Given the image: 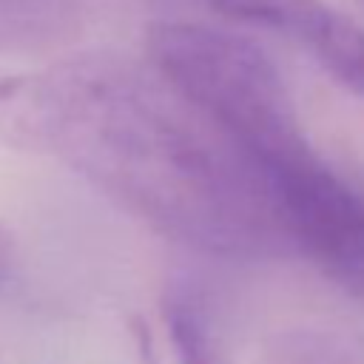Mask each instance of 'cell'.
<instances>
[{
	"instance_id": "obj_7",
	"label": "cell",
	"mask_w": 364,
	"mask_h": 364,
	"mask_svg": "<svg viewBox=\"0 0 364 364\" xmlns=\"http://www.w3.org/2000/svg\"><path fill=\"white\" fill-rule=\"evenodd\" d=\"M9 267H11V236H9V230L0 225V282L6 279Z\"/></svg>"
},
{
	"instance_id": "obj_5",
	"label": "cell",
	"mask_w": 364,
	"mask_h": 364,
	"mask_svg": "<svg viewBox=\"0 0 364 364\" xmlns=\"http://www.w3.org/2000/svg\"><path fill=\"white\" fill-rule=\"evenodd\" d=\"M313 57L350 91L364 94V26L330 9L313 37L304 43Z\"/></svg>"
},
{
	"instance_id": "obj_4",
	"label": "cell",
	"mask_w": 364,
	"mask_h": 364,
	"mask_svg": "<svg viewBox=\"0 0 364 364\" xmlns=\"http://www.w3.org/2000/svg\"><path fill=\"white\" fill-rule=\"evenodd\" d=\"M219 14L307 43L327 17L324 0H205Z\"/></svg>"
},
{
	"instance_id": "obj_3",
	"label": "cell",
	"mask_w": 364,
	"mask_h": 364,
	"mask_svg": "<svg viewBox=\"0 0 364 364\" xmlns=\"http://www.w3.org/2000/svg\"><path fill=\"white\" fill-rule=\"evenodd\" d=\"M264 176L287 242L333 284L364 296V199L313 151Z\"/></svg>"
},
{
	"instance_id": "obj_6",
	"label": "cell",
	"mask_w": 364,
	"mask_h": 364,
	"mask_svg": "<svg viewBox=\"0 0 364 364\" xmlns=\"http://www.w3.org/2000/svg\"><path fill=\"white\" fill-rule=\"evenodd\" d=\"M171 336H173V341H176V350H179L182 364H208L205 344H202V333H199V327H196L191 310L176 307V310L171 313Z\"/></svg>"
},
{
	"instance_id": "obj_2",
	"label": "cell",
	"mask_w": 364,
	"mask_h": 364,
	"mask_svg": "<svg viewBox=\"0 0 364 364\" xmlns=\"http://www.w3.org/2000/svg\"><path fill=\"white\" fill-rule=\"evenodd\" d=\"M145 54L262 171L310 151L282 74L256 43L191 20H159L145 34Z\"/></svg>"
},
{
	"instance_id": "obj_1",
	"label": "cell",
	"mask_w": 364,
	"mask_h": 364,
	"mask_svg": "<svg viewBox=\"0 0 364 364\" xmlns=\"http://www.w3.org/2000/svg\"><path fill=\"white\" fill-rule=\"evenodd\" d=\"M0 142L60 159L196 250L259 256L290 245L264 171L148 60L82 54L3 77Z\"/></svg>"
}]
</instances>
